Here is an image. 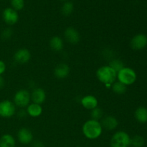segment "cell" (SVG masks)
<instances>
[{"mask_svg": "<svg viewBox=\"0 0 147 147\" xmlns=\"http://www.w3.org/2000/svg\"><path fill=\"white\" fill-rule=\"evenodd\" d=\"M111 88L113 90V91L116 94H123V93H126V89H127V87H126V85L123 84L121 82L117 81V82H114L113 84L111 85Z\"/></svg>", "mask_w": 147, "mask_h": 147, "instance_id": "20", "label": "cell"}, {"mask_svg": "<svg viewBox=\"0 0 147 147\" xmlns=\"http://www.w3.org/2000/svg\"><path fill=\"white\" fill-rule=\"evenodd\" d=\"M90 116H91V119L96 121H100L103 118V112L102 109L99 107H96L91 110L90 112Z\"/></svg>", "mask_w": 147, "mask_h": 147, "instance_id": "23", "label": "cell"}, {"mask_svg": "<svg viewBox=\"0 0 147 147\" xmlns=\"http://www.w3.org/2000/svg\"><path fill=\"white\" fill-rule=\"evenodd\" d=\"M17 138L19 142L22 144H29L33 141V134L30 129L27 128H22L17 133Z\"/></svg>", "mask_w": 147, "mask_h": 147, "instance_id": "11", "label": "cell"}, {"mask_svg": "<svg viewBox=\"0 0 147 147\" xmlns=\"http://www.w3.org/2000/svg\"><path fill=\"white\" fill-rule=\"evenodd\" d=\"M111 68H113L116 73H119L121 70L123 68L125 67L124 64H123V61L119 59H114V60H112L110 62L109 65Z\"/></svg>", "mask_w": 147, "mask_h": 147, "instance_id": "21", "label": "cell"}, {"mask_svg": "<svg viewBox=\"0 0 147 147\" xmlns=\"http://www.w3.org/2000/svg\"><path fill=\"white\" fill-rule=\"evenodd\" d=\"M31 100L32 103H37V104H42L46 100V93L44 89L41 88H37L32 90L30 94Z\"/></svg>", "mask_w": 147, "mask_h": 147, "instance_id": "12", "label": "cell"}, {"mask_svg": "<svg viewBox=\"0 0 147 147\" xmlns=\"http://www.w3.org/2000/svg\"><path fill=\"white\" fill-rule=\"evenodd\" d=\"M73 11V4L72 2H65L62 7L61 11L63 15L69 16Z\"/></svg>", "mask_w": 147, "mask_h": 147, "instance_id": "24", "label": "cell"}, {"mask_svg": "<svg viewBox=\"0 0 147 147\" xmlns=\"http://www.w3.org/2000/svg\"><path fill=\"white\" fill-rule=\"evenodd\" d=\"M14 138L10 134H4L0 139V147H15Z\"/></svg>", "mask_w": 147, "mask_h": 147, "instance_id": "19", "label": "cell"}, {"mask_svg": "<svg viewBox=\"0 0 147 147\" xmlns=\"http://www.w3.org/2000/svg\"><path fill=\"white\" fill-rule=\"evenodd\" d=\"M117 78L119 82L127 86L132 85L136 82L137 76L133 69L131 67H124L119 73H117Z\"/></svg>", "mask_w": 147, "mask_h": 147, "instance_id": "4", "label": "cell"}, {"mask_svg": "<svg viewBox=\"0 0 147 147\" xmlns=\"http://www.w3.org/2000/svg\"><path fill=\"white\" fill-rule=\"evenodd\" d=\"M6 70V64L4 61L0 60V76L4 73Z\"/></svg>", "mask_w": 147, "mask_h": 147, "instance_id": "28", "label": "cell"}, {"mask_svg": "<svg viewBox=\"0 0 147 147\" xmlns=\"http://www.w3.org/2000/svg\"><path fill=\"white\" fill-rule=\"evenodd\" d=\"M32 147H45L43 142L40 141H34L32 142Z\"/></svg>", "mask_w": 147, "mask_h": 147, "instance_id": "27", "label": "cell"}, {"mask_svg": "<svg viewBox=\"0 0 147 147\" xmlns=\"http://www.w3.org/2000/svg\"><path fill=\"white\" fill-rule=\"evenodd\" d=\"M13 31L11 29L7 28L5 29L4 31L1 33V38L3 40H9V38H11V37L12 36Z\"/></svg>", "mask_w": 147, "mask_h": 147, "instance_id": "26", "label": "cell"}, {"mask_svg": "<svg viewBox=\"0 0 147 147\" xmlns=\"http://www.w3.org/2000/svg\"><path fill=\"white\" fill-rule=\"evenodd\" d=\"M27 113L30 116L33 118H36L40 116L42 113V108L41 105L37 104V103H30L27 106Z\"/></svg>", "mask_w": 147, "mask_h": 147, "instance_id": "16", "label": "cell"}, {"mask_svg": "<svg viewBox=\"0 0 147 147\" xmlns=\"http://www.w3.org/2000/svg\"><path fill=\"white\" fill-rule=\"evenodd\" d=\"M70 73V67L65 63L57 65L54 69V75L59 79H64L68 76Z\"/></svg>", "mask_w": 147, "mask_h": 147, "instance_id": "14", "label": "cell"}, {"mask_svg": "<svg viewBox=\"0 0 147 147\" xmlns=\"http://www.w3.org/2000/svg\"><path fill=\"white\" fill-rule=\"evenodd\" d=\"M16 113V106L14 103L9 100L0 102V116L3 118H10Z\"/></svg>", "mask_w": 147, "mask_h": 147, "instance_id": "6", "label": "cell"}, {"mask_svg": "<svg viewBox=\"0 0 147 147\" xmlns=\"http://www.w3.org/2000/svg\"><path fill=\"white\" fill-rule=\"evenodd\" d=\"M111 147H129L131 145V137L126 131H119L112 136Z\"/></svg>", "mask_w": 147, "mask_h": 147, "instance_id": "3", "label": "cell"}, {"mask_svg": "<svg viewBox=\"0 0 147 147\" xmlns=\"http://www.w3.org/2000/svg\"><path fill=\"white\" fill-rule=\"evenodd\" d=\"M31 58L30 50L26 48L19 49L14 55V60L19 64H25L28 63Z\"/></svg>", "mask_w": 147, "mask_h": 147, "instance_id": "8", "label": "cell"}, {"mask_svg": "<svg viewBox=\"0 0 147 147\" xmlns=\"http://www.w3.org/2000/svg\"><path fill=\"white\" fill-rule=\"evenodd\" d=\"M96 77L99 81L106 85L107 87H111V85L116 82L117 73L109 65H103L98 69Z\"/></svg>", "mask_w": 147, "mask_h": 147, "instance_id": "2", "label": "cell"}, {"mask_svg": "<svg viewBox=\"0 0 147 147\" xmlns=\"http://www.w3.org/2000/svg\"><path fill=\"white\" fill-rule=\"evenodd\" d=\"M101 126L103 129H106L108 131H113L117 128L119 125V121L117 119L113 116H108L102 119Z\"/></svg>", "mask_w": 147, "mask_h": 147, "instance_id": "13", "label": "cell"}, {"mask_svg": "<svg viewBox=\"0 0 147 147\" xmlns=\"http://www.w3.org/2000/svg\"><path fill=\"white\" fill-rule=\"evenodd\" d=\"M131 47L135 50H143L147 45V37L144 34H136L131 40Z\"/></svg>", "mask_w": 147, "mask_h": 147, "instance_id": "7", "label": "cell"}, {"mask_svg": "<svg viewBox=\"0 0 147 147\" xmlns=\"http://www.w3.org/2000/svg\"><path fill=\"white\" fill-rule=\"evenodd\" d=\"M4 84H5V81H4V78L0 76V88H2L4 86Z\"/></svg>", "mask_w": 147, "mask_h": 147, "instance_id": "29", "label": "cell"}, {"mask_svg": "<svg viewBox=\"0 0 147 147\" xmlns=\"http://www.w3.org/2000/svg\"><path fill=\"white\" fill-rule=\"evenodd\" d=\"M134 116L137 121L144 123L147 122V109L143 106L137 108L135 111Z\"/></svg>", "mask_w": 147, "mask_h": 147, "instance_id": "18", "label": "cell"}, {"mask_svg": "<svg viewBox=\"0 0 147 147\" xmlns=\"http://www.w3.org/2000/svg\"><path fill=\"white\" fill-rule=\"evenodd\" d=\"M24 0H11V6L16 11L22 9L24 7Z\"/></svg>", "mask_w": 147, "mask_h": 147, "instance_id": "25", "label": "cell"}, {"mask_svg": "<svg viewBox=\"0 0 147 147\" xmlns=\"http://www.w3.org/2000/svg\"><path fill=\"white\" fill-rule=\"evenodd\" d=\"M63 40L59 36H54L50 40V46L54 51L59 52L63 48Z\"/></svg>", "mask_w": 147, "mask_h": 147, "instance_id": "17", "label": "cell"}, {"mask_svg": "<svg viewBox=\"0 0 147 147\" xmlns=\"http://www.w3.org/2000/svg\"><path fill=\"white\" fill-rule=\"evenodd\" d=\"M31 100L30 92L26 89H20L14 96V103L20 108L27 107Z\"/></svg>", "mask_w": 147, "mask_h": 147, "instance_id": "5", "label": "cell"}, {"mask_svg": "<svg viewBox=\"0 0 147 147\" xmlns=\"http://www.w3.org/2000/svg\"><path fill=\"white\" fill-rule=\"evenodd\" d=\"M64 36L65 40L70 44H77L80 40V34L79 32L72 27L65 29L64 32Z\"/></svg>", "mask_w": 147, "mask_h": 147, "instance_id": "10", "label": "cell"}, {"mask_svg": "<svg viewBox=\"0 0 147 147\" xmlns=\"http://www.w3.org/2000/svg\"><path fill=\"white\" fill-rule=\"evenodd\" d=\"M82 131L85 137L90 140H93L98 139L102 134L103 128L100 121L90 119L85 122L83 125Z\"/></svg>", "mask_w": 147, "mask_h": 147, "instance_id": "1", "label": "cell"}, {"mask_svg": "<svg viewBox=\"0 0 147 147\" xmlns=\"http://www.w3.org/2000/svg\"><path fill=\"white\" fill-rule=\"evenodd\" d=\"M145 141L143 136L136 135L133 138H131V144L133 147H142L144 145Z\"/></svg>", "mask_w": 147, "mask_h": 147, "instance_id": "22", "label": "cell"}, {"mask_svg": "<svg viewBox=\"0 0 147 147\" xmlns=\"http://www.w3.org/2000/svg\"><path fill=\"white\" fill-rule=\"evenodd\" d=\"M3 20L6 24L13 25L16 24L19 20V15L17 11L12 8H7L3 11Z\"/></svg>", "mask_w": 147, "mask_h": 147, "instance_id": "9", "label": "cell"}, {"mask_svg": "<svg viewBox=\"0 0 147 147\" xmlns=\"http://www.w3.org/2000/svg\"><path fill=\"white\" fill-rule=\"evenodd\" d=\"M81 104L83 108L87 110L91 111L95 108L98 107V100L94 96L87 95L81 99Z\"/></svg>", "mask_w": 147, "mask_h": 147, "instance_id": "15", "label": "cell"}]
</instances>
